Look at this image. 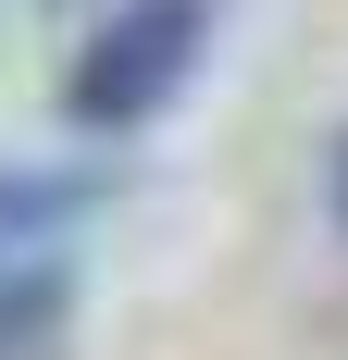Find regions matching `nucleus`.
I'll return each mask as SVG.
<instances>
[{
    "instance_id": "nucleus-1",
    "label": "nucleus",
    "mask_w": 348,
    "mask_h": 360,
    "mask_svg": "<svg viewBox=\"0 0 348 360\" xmlns=\"http://www.w3.org/2000/svg\"><path fill=\"white\" fill-rule=\"evenodd\" d=\"M211 50V0H112L87 50L63 63V124L75 137H137L187 100V75Z\"/></svg>"
},
{
    "instance_id": "nucleus-2",
    "label": "nucleus",
    "mask_w": 348,
    "mask_h": 360,
    "mask_svg": "<svg viewBox=\"0 0 348 360\" xmlns=\"http://www.w3.org/2000/svg\"><path fill=\"white\" fill-rule=\"evenodd\" d=\"M323 212L348 224V124H336V149H323Z\"/></svg>"
}]
</instances>
